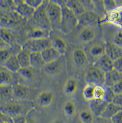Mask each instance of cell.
Masks as SVG:
<instances>
[{
  "label": "cell",
  "instance_id": "cell-20",
  "mask_svg": "<svg viewBox=\"0 0 122 123\" xmlns=\"http://www.w3.org/2000/svg\"><path fill=\"white\" fill-rule=\"evenodd\" d=\"M0 37L10 47L16 42V37L9 29L0 27Z\"/></svg>",
  "mask_w": 122,
  "mask_h": 123
},
{
  "label": "cell",
  "instance_id": "cell-44",
  "mask_svg": "<svg viewBox=\"0 0 122 123\" xmlns=\"http://www.w3.org/2000/svg\"><path fill=\"white\" fill-rule=\"evenodd\" d=\"M0 123H14L13 118L0 112Z\"/></svg>",
  "mask_w": 122,
  "mask_h": 123
},
{
  "label": "cell",
  "instance_id": "cell-37",
  "mask_svg": "<svg viewBox=\"0 0 122 123\" xmlns=\"http://www.w3.org/2000/svg\"><path fill=\"white\" fill-rule=\"evenodd\" d=\"M12 55L9 48L0 50V63L4 64Z\"/></svg>",
  "mask_w": 122,
  "mask_h": 123
},
{
  "label": "cell",
  "instance_id": "cell-8",
  "mask_svg": "<svg viewBox=\"0 0 122 123\" xmlns=\"http://www.w3.org/2000/svg\"><path fill=\"white\" fill-rule=\"evenodd\" d=\"M23 106L17 103H9L0 106V112L14 118L22 115Z\"/></svg>",
  "mask_w": 122,
  "mask_h": 123
},
{
  "label": "cell",
  "instance_id": "cell-27",
  "mask_svg": "<svg viewBox=\"0 0 122 123\" xmlns=\"http://www.w3.org/2000/svg\"><path fill=\"white\" fill-rule=\"evenodd\" d=\"M18 61L21 68L30 67L29 54L22 49L17 55Z\"/></svg>",
  "mask_w": 122,
  "mask_h": 123
},
{
  "label": "cell",
  "instance_id": "cell-35",
  "mask_svg": "<svg viewBox=\"0 0 122 123\" xmlns=\"http://www.w3.org/2000/svg\"><path fill=\"white\" fill-rule=\"evenodd\" d=\"M103 4L104 10L106 12L111 13L115 11L118 8L115 0H103Z\"/></svg>",
  "mask_w": 122,
  "mask_h": 123
},
{
  "label": "cell",
  "instance_id": "cell-31",
  "mask_svg": "<svg viewBox=\"0 0 122 123\" xmlns=\"http://www.w3.org/2000/svg\"><path fill=\"white\" fill-rule=\"evenodd\" d=\"M79 117L81 121L83 123H92L94 117L93 113L91 111L84 110L80 113Z\"/></svg>",
  "mask_w": 122,
  "mask_h": 123
},
{
  "label": "cell",
  "instance_id": "cell-10",
  "mask_svg": "<svg viewBox=\"0 0 122 123\" xmlns=\"http://www.w3.org/2000/svg\"><path fill=\"white\" fill-rule=\"evenodd\" d=\"M105 54L114 62L122 57V48L112 42H108L105 44Z\"/></svg>",
  "mask_w": 122,
  "mask_h": 123
},
{
  "label": "cell",
  "instance_id": "cell-19",
  "mask_svg": "<svg viewBox=\"0 0 122 123\" xmlns=\"http://www.w3.org/2000/svg\"><path fill=\"white\" fill-rule=\"evenodd\" d=\"M30 67L37 69L44 67L46 64L41 53L33 52L29 54Z\"/></svg>",
  "mask_w": 122,
  "mask_h": 123
},
{
  "label": "cell",
  "instance_id": "cell-17",
  "mask_svg": "<svg viewBox=\"0 0 122 123\" xmlns=\"http://www.w3.org/2000/svg\"><path fill=\"white\" fill-rule=\"evenodd\" d=\"M88 52L90 56L93 59H96L97 61L105 54V44H93L89 47Z\"/></svg>",
  "mask_w": 122,
  "mask_h": 123
},
{
  "label": "cell",
  "instance_id": "cell-26",
  "mask_svg": "<svg viewBox=\"0 0 122 123\" xmlns=\"http://www.w3.org/2000/svg\"><path fill=\"white\" fill-rule=\"evenodd\" d=\"M28 89L25 86L17 84L13 88V96L18 100H24L27 97Z\"/></svg>",
  "mask_w": 122,
  "mask_h": 123
},
{
  "label": "cell",
  "instance_id": "cell-30",
  "mask_svg": "<svg viewBox=\"0 0 122 123\" xmlns=\"http://www.w3.org/2000/svg\"><path fill=\"white\" fill-rule=\"evenodd\" d=\"M0 96L4 99H10L13 96V88L10 85L0 87Z\"/></svg>",
  "mask_w": 122,
  "mask_h": 123
},
{
  "label": "cell",
  "instance_id": "cell-40",
  "mask_svg": "<svg viewBox=\"0 0 122 123\" xmlns=\"http://www.w3.org/2000/svg\"><path fill=\"white\" fill-rule=\"evenodd\" d=\"M18 73H19L23 78L30 79L33 77V72L30 67L21 68Z\"/></svg>",
  "mask_w": 122,
  "mask_h": 123
},
{
  "label": "cell",
  "instance_id": "cell-3",
  "mask_svg": "<svg viewBox=\"0 0 122 123\" xmlns=\"http://www.w3.org/2000/svg\"><path fill=\"white\" fill-rule=\"evenodd\" d=\"M48 1L44 0L43 4L35 10L33 16L29 20L33 28H41L50 31L52 29L47 12Z\"/></svg>",
  "mask_w": 122,
  "mask_h": 123
},
{
  "label": "cell",
  "instance_id": "cell-14",
  "mask_svg": "<svg viewBox=\"0 0 122 123\" xmlns=\"http://www.w3.org/2000/svg\"><path fill=\"white\" fill-rule=\"evenodd\" d=\"M50 30L41 28H33L28 33V39L49 38Z\"/></svg>",
  "mask_w": 122,
  "mask_h": 123
},
{
  "label": "cell",
  "instance_id": "cell-48",
  "mask_svg": "<svg viewBox=\"0 0 122 123\" xmlns=\"http://www.w3.org/2000/svg\"><path fill=\"white\" fill-rule=\"evenodd\" d=\"M112 102L122 107V94L115 95Z\"/></svg>",
  "mask_w": 122,
  "mask_h": 123
},
{
  "label": "cell",
  "instance_id": "cell-15",
  "mask_svg": "<svg viewBox=\"0 0 122 123\" xmlns=\"http://www.w3.org/2000/svg\"><path fill=\"white\" fill-rule=\"evenodd\" d=\"M121 80H122V74L113 69L109 72L105 73L104 86L111 87Z\"/></svg>",
  "mask_w": 122,
  "mask_h": 123
},
{
  "label": "cell",
  "instance_id": "cell-47",
  "mask_svg": "<svg viewBox=\"0 0 122 123\" xmlns=\"http://www.w3.org/2000/svg\"><path fill=\"white\" fill-rule=\"evenodd\" d=\"M92 123H112L111 119H107L101 117H96L94 118Z\"/></svg>",
  "mask_w": 122,
  "mask_h": 123
},
{
  "label": "cell",
  "instance_id": "cell-2",
  "mask_svg": "<svg viewBox=\"0 0 122 123\" xmlns=\"http://www.w3.org/2000/svg\"><path fill=\"white\" fill-rule=\"evenodd\" d=\"M55 1L62 7V14L60 30L64 33H69L79 25L78 17L65 5V0Z\"/></svg>",
  "mask_w": 122,
  "mask_h": 123
},
{
  "label": "cell",
  "instance_id": "cell-18",
  "mask_svg": "<svg viewBox=\"0 0 122 123\" xmlns=\"http://www.w3.org/2000/svg\"><path fill=\"white\" fill-rule=\"evenodd\" d=\"M54 95L51 92L45 91L41 93L37 97V103L42 107H47L51 104Z\"/></svg>",
  "mask_w": 122,
  "mask_h": 123
},
{
  "label": "cell",
  "instance_id": "cell-39",
  "mask_svg": "<svg viewBox=\"0 0 122 123\" xmlns=\"http://www.w3.org/2000/svg\"><path fill=\"white\" fill-rule=\"evenodd\" d=\"M105 94L103 99L108 103H111L116 94L114 93L111 87H105Z\"/></svg>",
  "mask_w": 122,
  "mask_h": 123
},
{
  "label": "cell",
  "instance_id": "cell-41",
  "mask_svg": "<svg viewBox=\"0 0 122 123\" xmlns=\"http://www.w3.org/2000/svg\"><path fill=\"white\" fill-rule=\"evenodd\" d=\"M25 2L35 10L37 9L43 4L44 0H27Z\"/></svg>",
  "mask_w": 122,
  "mask_h": 123
},
{
  "label": "cell",
  "instance_id": "cell-13",
  "mask_svg": "<svg viewBox=\"0 0 122 123\" xmlns=\"http://www.w3.org/2000/svg\"><path fill=\"white\" fill-rule=\"evenodd\" d=\"M41 55L46 64L55 62L61 58V55L52 46L42 51Z\"/></svg>",
  "mask_w": 122,
  "mask_h": 123
},
{
  "label": "cell",
  "instance_id": "cell-29",
  "mask_svg": "<svg viewBox=\"0 0 122 123\" xmlns=\"http://www.w3.org/2000/svg\"><path fill=\"white\" fill-rule=\"evenodd\" d=\"M11 74L6 70L0 71V87L9 85L12 80Z\"/></svg>",
  "mask_w": 122,
  "mask_h": 123
},
{
  "label": "cell",
  "instance_id": "cell-33",
  "mask_svg": "<svg viewBox=\"0 0 122 123\" xmlns=\"http://www.w3.org/2000/svg\"><path fill=\"white\" fill-rule=\"evenodd\" d=\"M77 89V83L74 79H69L66 83L65 87V92L68 95L73 94Z\"/></svg>",
  "mask_w": 122,
  "mask_h": 123
},
{
  "label": "cell",
  "instance_id": "cell-5",
  "mask_svg": "<svg viewBox=\"0 0 122 123\" xmlns=\"http://www.w3.org/2000/svg\"><path fill=\"white\" fill-rule=\"evenodd\" d=\"M52 46L51 40L49 38L28 39L23 46L22 49L29 54L33 52L41 53L45 49Z\"/></svg>",
  "mask_w": 122,
  "mask_h": 123
},
{
  "label": "cell",
  "instance_id": "cell-23",
  "mask_svg": "<svg viewBox=\"0 0 122 123\" xmlns=\"http://www.w3.org/2000/svg\"><path fill=\"white\" fill-rule=\"evenodd\" d=\"M4 65L9 71L13 73L18 72L21 68L18 61L17 55H12Z\"/></svg>",
  "mask_w": 122,
  "mask_h": 123
},
{
  "label": "cell",
  "instance_id": "cell-1",
  "mask_svg": "<svg viewBox=\"0 0 122 123\" xmlns=\"http://www.w3.org/2000/svg\"><path fill=\"white\" fill-rule=\"evenodd\" d=\"M27 21L16 11L0 6V27L6 29L17 28Z\"/></svg>",
  "mask_w": 122,
  "mask_h": 123
},
{
  "label": "cell",
  "instance_id": "cell-45",
  "mask_svg": "<svg viewBox=\"0 0 122 123\" xmlns=\"http://www.w3.org/2000/svg\"><path fill=\"white\" fill-rule=\"evenodd\" d=\"M114 69L122 74V57L113 62Z\"/></svg>",
  "mask_w": 122,
  "mask_h": 123
},
{
  "label": "cell",
  "instance_id": "cell-28",
  "mask_svg": "<svg viewBox=\"0 0 122 123\" xmlns=\"http://www.w3.org/2000/svg\"><path fill=\"white\" fill-rule=\"evenodd\" d=\"M61 67L60 59L55 62L46 64L44 66L45 72L49 74H54L58 73Z\"/></svg>",
  "mask_w": 122,
  "mask_h": 123
},
{
  "label": "cell",
  "instance_id": "cell-42",
  "mask_svg": "<svg viewBox=\"0 0 122 123\" xmlns=\"http://www.w3.org/2000/svg\"><path fill=\"white\" fill-rule=\"evenodd\" d=\"M112 42L122 48V31H118L115 34Z\"/></svg>",
  "mask_w": 122,
  "mask_h": 123
},
{
  "label": "cell",
  "instance_id": "cell-51",
  "mask_svg": "<svg viewBox=\"0 0 122 123\" xmlns=\"http://www.w3.org/2000/svg\"><path fill=\"white\" fill-rule=\"evenodd\" d=\"M50 123H65V122L63 120L58 118V119H55L52 120Z\"/></svg>",
  "mask_w": 122,
  "mask_h": 123
},
{
  "label": "cell",
  "instance_id": "cell-21",
  "mask_svg": "<svg viewBox=\"0 0 122 123\" xmlns=\"http://www.w3.org/2000/svg\"><path fill=\"white\" fill-rule=\"evenodd\" d=\"M121 111H122V107L111 102L108 103L105 110L100 117L107 119H111L117 113Z\"/></svg>",
  "mask_w": 122,
  "mask_h": 123
},
{
  "label": "cell",
  "instance_id": "cell-25",
  "mask_svg": "<svg viewBox=\"0 0 122 123\" xmlns=\"http://www.w3.org/2000/svg\"><path fill=\"white\" fill-rule=\"evenodd\" d=\"M79 38L84 43H89L92 42L95 38L94 31L89 27L84 28L79 34Z\"/></svg>",
  "mask_w": 122,
  "mask_h": 123
},
{
  "label": "cell",
  "instance_id": "cell-50",
  "mask_svg": "<svg viewBox=\"0 0 122 123\" xmlns=\"http://www.w3.org/2000/svg\"><path fill=\"white\" fill-rule=\"evenodd\" d=\"M10 47L9 45L6 44V43L1 39L0 37V50L6 49V48H10Z\"/></svg>",
  "mask_w": 122,
  "mask_h": 123
},
{
  "label": "cell",
  "instance_id": "cell-32",
  "mask_svg": "<svg viewBox=\"0 0 122 123\" xmlns=\"http://www.w3.org/2000/svg\"><path fill=\"white\" fill-rule=\"evenodd\" d=\"M94 86L89 84H87L85 87L83 94L86 100L90 101L94 99Z\"/></svg>",
  "mask_w": 122,
  "mask_h": 123
},
{
  "label": "cell",
  "instance_id": "cell-7",
  "mask_svg": "<svg viewBox=\"0 0 122 123\" xmlns=\"http://www.w3.org/2000/svg\"><path fill=\"white\" fill-rule=\"evenodd\" d=\"M79 25L85 28L96 26L99 25L101 17L94 11H86L78 17Z\"/></svg>",
  "mask_w": 122,
  "mask_h": 123
},
{
  "label": "cell",
  "instance_id": "cell-22",
  "mask_svg": "<svg viewBox=\"0 0 122 123\" xmlns=\"http://www.w3.org/2000/svg\"><path fill=\"white\" fill-rule=\"evenodd\" d=\"M73 59L76 65L78 67H82L87 62V56L84 51L81 49H77L73 53Z\"/></svg>",
  "mask_w": 122,
  "mask_h": 123
},
{
  "label": "cell",
  "instance_id": "cell-36",
  "mask_svg": "<svg viewBox=\"0 0 122 123\" xmlns=\"http://www.w3.org/2000/svg\"><path fill=\"white\" fill-rule=\"evenodd\" d=\"M36 112L33 109L28 111L25 116L26 123H40Z\"/></svg>",
  "mask_w": 122,
  "mask_h": 123
},
{
  "label": "cell",
  "instance_id": "cell-34",
  "mask_svg": "<svg viewBox=\"0 0 122 123\" xmlns=\"http://www.w3.org/2000/svg\"><path fill=\"white\" fill-rule=\"evenodd\" d=\"M63 109L65 115L68 117H72L76 112L75 105L71 101H67L64 105Z\"/></svg>",
  "mask_w": 122,
  "mask_h": 123
},
{
  "label": "cell",
  "instance_id": "cell-46",
  "mask_svg": "<svg viewBox=\"0 0 122 123\" xmlns=\"http://www.w3.org/2000/svg\"><path fill=\"white\" fill-rule=\"evenodd\" d=\"M112 123H122V111L118 112L111 118Z\"/></svg>",
  "mask_w": 122,
  "mask_h": 123
},
{
  "label": "cell",
  "instance_id": "cell-24",
  "mask_svg": "<svg viewBox=\"0 0 122 123\" xmlns=\"http://www.w3.org/2000/svg\"><path fill=\"white\" fill-rule=\"evenodd\" d=\"M52 47L57 51L61 55H64L67 51V44L65 41L60 37H56L51 41Z\"/></svg>",
  "mask_w": 122,
  "mask_h": 123
},
{
  "label": "cell",
  "instance_id": "cell-11",
  "mask_svg": "<svg viewBox=\"0 0 122 123\" xmlns=\"http://www.w3.org/2000/svg\"><path fill=\"white\" fill-rule=\"evenodd\" d=\"M108 103L103 99H94L89 102L91 112L95 117H100L104 111Z\"/></svg>",
  "mask_w": 122,
  "mask_h": 123
},
{
  "label": "cell",
  "instance_id": "cell-6",
  "mask_svg": "<svg viewBox=\"0 0 122 123\" xmlns=\"http://www.w3.org/2000/svg\"><path fill=\"white\" fill-rule=\"evenodd\" d=\"M105 73L99 68L94 66L90 68L85 75V81L88 84L95 86H104Z\"/></svg>",
  "mask_w": 122,
  "mask_h": 123
},
{
  "label": "cell",
  "instance_id": "cell-16",
  "mask_svg": "<svg viewBox=\"0 0 122 123\" xmlns=\"http://www.w3.org/2000/svg\"><path fill=\"white\" fill-rule=\"evenodd\" d=\"M65 5L78 17L86 11V10L80 0H65Z\"/></svg>",
  "mask_w": 122,
  "mask_h": 123
},
{
  "label": "cell",
  "instance_id": "cell-49",
  "mask_svg": "<svg viewBox=\"0 0 122 123\" xmlns=\"http://www.w3.org/2000/svg\"><path fill=\"white\" fill-rule=\"evenodd\" d=\"M14 123H26L25 116L23 115L13 118Z\"/></svg>",
  "mask_w": 122,
  "mask_h": 123
},
{
  "label": "cell",
  "instance_id": "cell-4",
  "mask_svg": "<svg viewBox=\"0 0 122 123\" xmlns=\"http://www.w3.org/2000/svg\"><path fill=\"white\" fill-rule=\"evenodd\" d=\"M47 12L52 29L60 30L62 14L61 6L55 0H49Z\"/></svg>",
  "mask_w": 122,
  "mask_h": 123
},
{
  "label": "cell",
  "instance_id": "cell-38",
  "mask_svg": "<svg viewBox=\"0 0 122 123\" xmlns=\"http://www.w3.org/2000/svg\"><path fill=\"white\" fill-rule=\"evenodd\" d=\"M105 94V88L104 86H97L94 89V99H103Z\"/></svg>",
  "mask_w": 122,
  "mask_h": 123
},
{
  "label": "cell",
  "instance_id": "cell-12",
  "mask_svg": "<svg viewBox=\"0 0 122 123\" xmlns=\"http://www.w3.org/2000/svg\"><path fill=\"white\" fill-rule=\"evenodd\" d=\"M94 66L99 68L105 73L114 69L113 61L105 54L97 60Z\"/></svg>",
  "mask_w": 122,
  "mask_h": 123
},
{
  "label": "cell",
  "instance_id": "cell-9",
  "mask_svg": "<svg viewBox=\"0 0 122 123\" xmlns=\"http://www.w3.org/2000/svg\"><path fill=\"white\" fill-rule=\"evenodd\" d=\"M17 6L16 11L27 20H30L35 12V9L28 5L25 0H14Z\"/></svg>",
  "mask_w": 122,
  "mask_h": 123
},
{
  "label": "cell",
  "instance_id": "cell-43",
  "mask_svg": "<svg viewBox=\"0 0 122 123\" xmlns=\"http://www.w3.org/2000/svg\"><path fill=\"white\" fill-rule=\"evenodd\" d=\"M111 88L116 95L122 94V80L114 84Z\"/></svg>",
  "mask_w": 122,
  "mask_h": 123
},
{
  "label": "cell",
  "instance_id": "cell-52",
  "mask_svg": "<svg viewBox=\"0 0 122 123\" xmlns=\"http://www.w3.org/2000/svg\"><path fill=\"white\" fill-rule=\"evenodd\" d=\"M116 2V5L117 6V8H121L122 7V0H115Z\"/></svg>",
  "mask_w": 122,
  "mask_h": 123
}]
</instances>
